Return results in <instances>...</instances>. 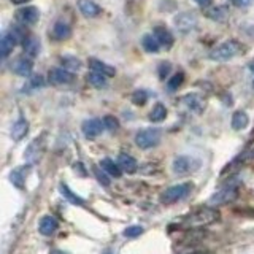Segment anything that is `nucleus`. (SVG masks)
I'll return each instance as SVG.
<instances>
[{"mask_svg": "<svg viewBox=\"0 0 254 254\" xmlns=\"http://www.w3.org/2000/svg\"><path fill=\"white\" fill-rule=\"evenodd\" d=\"M242 53H243L242 43H238L237 40H227V42L213 48L210 51V59L214 62H227L230 59L237 58V56Z\"/></svg>", "mask_w": 254, "mask_h": 254, "instance_id": "obj_1", "label": "nucleus"}, {"mask_svg": "<svg viewBox=\"0 0 254 254\" xmlns=\"http://www.w3.org/2000/svg\"><path fill=\"white\" fill-rule=\"evenodd\" d=\"M190 190H192V185L190 183H180V185L170 186L161 194V203L164 205L177 203L183 200V198H186L190 194Z\"/></svg>", "mask_w": 254, "mask_h": 254, "instance_id": "obj_2", "label": "nucleus"}, {"mask_svg": "<svg viewBox=\"0 0 254 254\" xmlns=\"http://www.w3.org/2000/svg\"><path fill=\"white\" fill-rule=\"evenodd\" d=\"M219 219V211L214 208H200L188 218V224L190 226H206Z\"/></svg>", "mask_w": 254, "mask_h": 254, "instance_id": "obj_3", "label": "nucleus"}, {"mask_svg": "<svg viewBox=\"0 0 254 254\" xmlns=\"http://www.w3.org/2000/svg\"><path fill=\"white\" fill-rule=\"evenodd\" d=\"M161 141V130L159 129H143L135 135V143L141 149H149Z\"/></svg>", "mask_w": 254, "mask_h": 254, "instance_id": "obj_4", "label": "nucleus"}, {"mask_svg": "<svg viewBox=\"0 0 254 254\" xmlns=\"http://www.w3.org/2000/svg\"><path fill=\"white\" fill-rule=\"evenodd\" d=\"M173 24L181 34H189L190 30L197 27V16L190 11H183L173 18Z\"/></svg>", "mask_w": 254, "mask_h": 254, "instance_id": "obj_5", "label": "nucleus"}, {"mask_svg": "<svg viewBox=\"0 0 254 254\" xmlns=\"http://www.w3.org/2000/svg\"><path fill=\"white\" fill-rule=\"evenodd\" d=\"M238 189L235 186H224L221 188L218 192H214L210 198V205H222V203H229L237 198Z\"/></svg>", "mask_w": 254, "mask_h": 254, "instance_id": "obj_6", "label": "nucleus"}, {"mask_svg": "<svg viewBox=\"0 0 254 254\" xmlns=\"http://www.w3.org/2000/svg\"><path fill=\"white\" fill-rule=\"evenodd\" d=\"M40 18V11L35 6H22L16 11V19H18L22 26H32Z\"/></svg>", "mask_w": 254, "mask_h": 254, "instance_id": "obj_7", "label": "nucleus"}, {"mask_svg": "<svg viewBox=\"0 0 254 254\" xmlns=\"http://www.w3.org/2000/svg\"><path fill=\"white\" fill-rule=\"evenodd\" d=\"M81 130L84 133L86 138H94L97 137V135H100L103 130H105V124H103L102 119H86V121L83 123L81 126Z\"/></svg>", "mask_w": 254, "mask_h": 254, "instance_id": "obj_8", "label": "nucleus"}, {"mask_svg": "<svg viewBox=\"0 0 254 254\" xmlns=\"http://www.w3.org/2000/svg\"><path fill=\"white\" fill-rule=\"evenodd\" d=\"M11 70L19 76H29L32 70H34V62H32L29 56H21L11 64Z\"/></svg>", "mask_w": 254, "mask_h": 254, "instance_id": "obj_9", "label": "nucleus"}, {"mask_svg": "<svg viewBox=\"0 0 254 254\" xmlns=\"http://www.w3.org/2000/svg\"><path fill=\"white\" fill-rule=\"evenodd\" d=\"M75 79L73 73L68 71L64 67H58V68H51L50 70V81L53 84H70Z\"/></svg>", "mask_w": 254, "mask_h": 254, "instance_id": "obj_10", "label": "nucleus"}, {"mask_svg": "<svg viewBox=\"0 0 254 254\" xmlns=\"http://www.w3.org/2000/svg\"><path fill=\"white\" fill-rule=\"evenodd\" d=\"M78 10L84 18H97L102 14V8L92 0H78Z\"/></svg>", "mask_w": 254, "mask_h": 254, "instance_id": "obj_11", "label": "nucleus"}, {"mask_svg": "<svg viewBox=\"0 0 254 254\" xmlns=\"http://www.w3.org/2000/svg\"><path fill=\"white\" fill-rule=\"evenodd\" d=\"M172 170L175 175H186L192 170V159L189 156H178L173 159Z\"/></svg>", "mask_w": 254, "mask_h": 254, "instance_id": "obj_12", "label": "nucleus"}, {"mask_svg": "<svg viewBox=\"0 0 254 254\" xmlns=\"http://www.w3.org/2000/svg\"><path fill=\"white\" fill-rule=\"evenodd\" d=\"M18 43V40L13 35L11 30H6L2 34V40H0V51H2V58L6 59L14 50V45Z\"/></svg>", "mask_w": 254, "mask_h": 254, "instance_id": "obj_13", "label": "nucleus"}, {"mask_svg": "<svg viewBox=\"0 0 254 254\" xmlns=\"http://www.w3.org/2000/svg\"><path fill=\"white\" fill-rule=\"evenodd\" d=\"M87 64H89V68H91L92 71H97V73L105 75L107 78L115 76V75H116L115 67L108 65V64H107V62H103V61H99V59L91 58L89 61H87Z\"/></svg>", "mask_w": 254, "mask_h": 254, "instance_id": "obj_14", "label": "nucleus"}, {"mask_svg": "<svg viewBox=\"0 0 254 254\" xmlns=\"http://www.w3.org/2000/svg\"><path fill=\"white\" fill-rule=\"evenodd\" d=\"M58 227H59V222L54 216H51V214L43 216L42 219H40V224H38L40 232H42V235H46V237L53 235L56 230H58Z\"/></svg>", "mask_w": 254, "mask_h": 254, "instance_id": "obj_15", "label": "nucleus"}, {"mask_svg": "<svg viewBox=\"0 0 254 254\" xmlns=\"http://www.w3.org/2000/svg\"><path fill=\"white\" fill-rule=\"evenodd\" d=\"M51 34H53V38L54 40H58V42H64V40L70 38L71 29H70V26H68L65 21H56L54 26H53Z\"/></svg>", "mask_w": 254, "mask_h": 254, "instance_id": "obj_16", "label": "nucleus"}, {"mask_svg": "<svg viewBox=\"0 0 254 254\" xmlns=\"http://www.w3.org/2000/svg\"><path fill=\"white\" fill-rule=\"evenodd\" d=\"M43 148H45L43 137L35 138L34 141L30 143L29 148H27V151H26L27 161H29V162H35V161H38L40 156H42V153H43Z\"/></svg>", "mask_w": 254, "mask_h": 254, "instance_id": "obj_17", "label": "nucleus"}, {"mask_svg": "<svg viewBox=\"0 0 254 254\" xmlns=\"http://www.w3.org/2000/svg\"><path fill=\"white\" fill-rule=\"evenodd\" d=\"M153 35L157 38V42L161 43V46L170 48L173 45V35L170 34V30L165 29L164 26H156L153 30Z\"/></svg>", "mask_w": 254, "mask_h": 254, "instance_id": "obj_18", "label": "nucleus"}, {"mask_svg": "<svg viewBox=\"0 0 254 254\" xmlns=\"http://www.w3.org/2000/svg\"><path fill=\"white\" fill-rule=\"evenodd\" d=\"M183 102H185V105L190 110V111H195V113H200L205 107V102L202 100L200 95L197 94H188L183 97Z\"/></svg>", "mask_w": 254, "mask_h": 254, "instance_id": "obj_19", "label": "nucleus"}, {"mask_svg": "<svg viewBox=\"0 0 254 254\" xmlns=\"http://www.w3.org/2000/svg\"><path fill=\"white\" fill-rule=\"evenodd\" d=\"M22 50L26 51V54L29 58H35L40 53V42L38 38L34 37V35H27L26 40L22 42Z\"/></svg>", "mask_w": 254, "mask_h": 254, "instance_id": "obj_20", "label": "nucleus"}, {"mask_svg": "<svg viewBox=\"0 0 254 254\" xmlns=\"http://www.w3.org/2000/svg\"><path fill=\"white\" fill-rule=\"evenodd\" d=\"M27 130H29V123L24 118H19L11 127V138L14 141H19L22 137H26Z\"/></svg>", "mask_w": 254, "mask_h": 254, "instance_id": "obj_21", "label": "nucleus"}, {"mask_svg": "<svg viewBox=\"0 0 254 254\" xmlns=\"http://www.w3.org/2000/svg\"><path fill=\"white\" fill-rule=\"evenodd\" d=\"M248 124H250V118H248V115L245 113V111L238 110V111H235V113L232 115V121H230V126H232L234 130H243V129L248 127Z\"/></svg>", "mask_w": 254, "mask_h": 254, "instance_id": "obj_22", "label": "nucleus"}, {"mask_svg": "<svg viewBox=\"0 0 254 254\" xmlns=\"http://www.w3.org/2000/svg\"><path fill=\"white\" fill-rule=\"evenodd\" d=\"M118 164L119 167H121V170L123 172H127V173H133V172H137V161L129 156V154H119V159H118Z\"/></svg>", "mask_w": 254, "mask_h": 254, "instance_id": "obj_23", "label": "nucleus"}, {"mask_svg": "<svg viewBox=\"0 0 254 254\" xmlns=\"http://www.w3.org/2000/svg\"><path fill=\"white\" fill-rule=\"evenodd\" d=\"M141 46H143V50H145L146 53L156 54V53H159L161 43L157 42V38L153 34H146V35H143V38H141Z\"/></svg>", "mask_w": 254, "mask_h": 254, "instance_id": "obj_24", "label": "nucleus"}, {"mask_svg": "<svg viewBox=\"0 0 254 254\" xmlns=\"http://www.w3.org/2000/svg\"><path fill=\"white\" fill-rule=\"evenodd\" d=\"M100 167L108 175H111V177H115V178H119L123 175V170H121V167H119V164H115V161H111L110 157L103 159V161L100 162Z\"/></svg>", "mask_w": 254, "mask_h": 254, "instance_id": "obj_25", "label": "nucleus"}, {"mask_svg": "<svg viewBox=\"0 0 254 254\" xmlns=\"http://www.w3.org/2000/svg\"><path fill=\"white\" fill-rule=\"evenodd\" d=\"M86 79H87V83L94 87H97V89H102V87H105L108 84L107 76L102 75V73H97V71H91V73H87Z\"/></svg>", "mask_w": 254, "mask_h": 254, "instance_id": "obj_26", "label": "nucleus"}, {"mask_svg": "<svg viewBox=\"0 0 254 254\" xmlns=\"http://www.w3.org/2000/svg\"><path fill=\"white\" fill-rule=\"evenodd\" d=\"M165 118H167V108L162 105V103H156L149 113V119L153 123H161Z\"/></svg>", "mask_w": 254, "mask_h": 254, "instance_id": "obj_27", "label": "nucleus"}, {"mask_svg": "<svg viewBox=\"0 0 254 254\" xmlns=\"http://www.w3.org/2000/svg\"><path fill=\"white\" fill-rule=\"evenodd\" d=\"M26 173H27V170H24V167H18V169H14L11 172V175H10L13 185L18 186V188H22L24 181H26Z\"/></svg>", "mask_w": 254, "mask_h": 254, "instance_id": "obj_28", "label": "nucleus"}, {"mask_svg": "<svg viewBox=\"0 0 254 254\" xmlns=\"http://www.w3.org/2000/svg\"><path fill=\"white\" fill-rule=\"evenodd\" d=\"M59 188H61L62 195L65 197L70 203H75V205H84V200H83V198H81V197H78L76 194L71 192V190L68 189V186H67V185H61Z\"/></svg>", "mask_w": 254, "mask_h": 254, "instance_id": "obj_29", "label": "nucleus"}, {"mask_svg": "<svg viewBox=\"0 0 254 254\" xmlns=\"http://www.w3.org/2000/svg\"><path fill=\"white\" fill-rule=\"evenodd\" d=\"M61 64H62V67L67 68L68 71L81 68V62H79V59L73 58V56H64V58H61Z\"/></svg>", "mask_w": 254, "mask_h": 254, "instance_id": "obj_30", "label": "nucleus"}, {"mask_svg": "<svg viewBox=\"0 0 254 254\" xmlns=\"http://www.w3.org/2000/svg\"><path fill=\"white\" fill-rule=\"evenodd\" d=\"M183 81H185V73L178 71V73H175L169 81H167V89H169V92H175L183 84Z\"/></svg>", "mask_w": 254, "mask_h": 254, "instance_id": "obj_31", "label": "nucleus"}, {"mask_svg": "<svg viewBox=\"0 0 254 254\" xmlns=\"http://www.w3.org/2000/svg\"><path fill=\"white\" fill-rule=\"evenodd\" d=\"M206 16L213 21H222L227 16V8L226 6H216L206 11Z\"/></svg>", "mask_w": 254, "mask_h": 254, "instance_id": "obj_32", "label": "nucleus"}, {"mask_svg": "<svg viewBox=\"0 0 254 254\" xmlns=\"http://www.w3.org/2000/svg\"><path fill=\"white\" fill-rule=\"evenodd\" d=\"M94 173H95V177H97L99 183L103 186H108L110 185V180L107 177V172L102 169V167H97V165H94Z\"/></svg>", "mask_w": 254, "mask_h": 254, "instance_id": "obj_33", "label": "nucleus"}, {"mask_svg": "<svg viewBox=\"0 0 254 254\" xmlns=\"http://www.w3.org/2000/svg\"><path fill=\"white\" fill-rule=\"evenodd\" d=\"M103 124H105V129H108L111 132H115V130L119 129V121L115 116H110V115L105 116V118H103Z\"/></svg>", "mask_w": 254, "mask_h": 254, "instance_id": "obj_34", "label": "nucleus"}, {"mask_svg": "<svg viewBox=\"0 0 254 254\" xmlns=\"http://www.w3.org/2000/svg\"><path fill=\"white\" fill-rule=\"evenodd\" d=\"M146 100H148L146 91H135L132 95V102L135 103V105H145Z\"/></svg>", "mask_w": 254, "mask_h": 254, "instance_id": "obj_35", "label": "nucleus"}, {"mask_svg": "<svg viewBox=\"0 0 254 254\" xmlns=\"http://www.w3.org/2000/svg\"><path fill=\"white\" fill-rule=\"evenodd\" d=\"M141 234H143V227H140V226H130V227H127L124 230V237H127V238L138 237Z\"/></svg>", "mask_w": 254, "mask_h": 254, "instance_id": "obj_36", "label": "nucleus"}, {"mask_svg": "<svg viewBox=\"0 0 254 254\" xmlns=\"http://www.w3.org/2000/svg\"><path fill=\"white\" fill-rule=\"evenodd\" d=\"M45 84V79L42 75H34L30 78V81H29V86L30 87H34V89H37V87H42Z\"/></svg>", "mask_w": 254, "mask_h": 254, "instance_id": "obj_37", "label": "nucleus"}, {"mask_svg": "<svg viewBox=\"0 0 254 254\" xmlns=\"http://www.w3.org/2000/svg\"><path fill=\"white\" fill-rule=\"evenodd\" d=\"M169 71H170V64L161 62V65H159V76H161V79H165V76L169 75Z\"/></svg>", "mask_w": 254, "mask_h": 254, "instance_id": "obj_38", "label": "nucleus"}, {"mask_svg": "<svg viewBox=\"0 0 254 254\" xmlns=\"http://www.w3.org/2000/svg\"><path fill=\"white\" fill-rule=\"evenodd\" d=\"M253 2L254 0H230V3L237 8H246V6H250Z\"/></svg>", "mask_w": 254, "mask_h": 254, "instance_id": "obj_39", "label": "nucleus"}, {"mask_svg": "<svg viewBox=\"0 0 254 254\" xmlns=\"http://www.w3.org/2000/svg\"><path fill=\"white\" fill-rule=\"evenodd\" d=\"M211 2H213V0H195V3L200 5V6H208Z\"/></svg>", "mask_w": 254, "mask_h": 254, "instance_id": "obj_40", "label": "nucleus"}]
</instances>
